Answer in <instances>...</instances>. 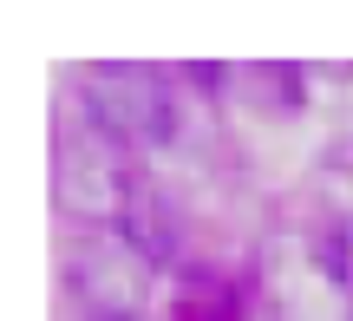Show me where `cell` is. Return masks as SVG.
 <instances>
[{"label":"cell","instance_id":"52a82bcc","mask_svg":"<svg viewBox=\"0 0 353 321\" xmlns=\"http://www.w3.org/2000/svg\"><path fill=\"white\" fill-rule=\"evenodd\" d=\"M314 262H321V275H327L341 295H353V217H341V223L314 243Z\"/></svg>","mask_w":353,"mask_h":321},{"label":"cell","instance_id":"8992f818","mask_svg":"<svg viewBox=\"0 0 353 321\" xmlns=\"http://www.w3.org/2000/svg\"><path fill=\"white\" fill-rule=\"evenodd\" d=\"M236 86H249V105L262 118H301V105H307V72L288 66V59L236 66Z\"/></svg>","mask_w":353,"mask_h":321},{"label":"cell","instance_id":"5b68a950","mask_svg":"<svg viewBox=\"0 0 353 321\" xmlns=\"http://www.w3.org/2000/svg\"><path fill=\"white\" fill-rule=\"evenodd\" d=\"M170 321H249V289L236 275L190 269L183 289L170 295Z\"/></svg>","mask_w":353,"mask_h":321},{"label":"cell","instance_id":"277c9868","mask_svg":"<svg viewBox=\"0 0 353 321\" xmlns=\"http://www.w3.org/2000/svg\"><path fill=\"white\" fill-rule=\"evenodd\" d=\"M118 236H125V243L138 249L151 269H183V217H176V197H164L157 184L138 177V191H131V204H125Z\"/></svg>","mask_w":353,"mask_h":321},{"label":"cell","instance_id":"7a4b0ae2","mask_svg":"<svg viewBox=\"0 0 353 321\" xmlns=\"http://www.w3.org/2000/svg\"><path fill=\"white\" fill-rule=\"evenodd\" d=\"M138 191V171L131 151L105 144L99 131L79 118V125L52 131V204L79 223H125V204Z\"/></svg>","mask_w":353,"mask_h":321},{"label":"cell","instance_id":"6da1fadb","mask_svg":"<svg viewBox=\"0 0 353 321\" xmlns=\"http://www.w3.org/2000/svg\"><path fill=\"white\" fill-rule=\"evenodd\" d=\"M176 72H157V66H85L79 72V118L99 131L118 151H164L176 138Z\"/></svg>","mask_w":353,"mask_h":321},{"label":"cell","instance_id":"ba28073f","mask_svg":"<svg viewBox=\"0 0 353 321\" xmlns=\"http://www.w3.org/2000/svg\"><path fill=\"white\" fill-rule=\"evenodd\" d=\"M176 79H190L196 92H210V99H216V92L236 86V66H176Z\"/></svg>","mask_w":353,"mask_h":321},{"label":"cell","instance_id":"3957f363","mask_svg":"<svg viewBox=\"0 0 353 321\" xmlns=\"http://www.w3.org/2000/svg\"><path fill=\"white\" fill-rule=\"evenodd\" d=\"M151 262L118 236V243H79L65 256V295L85 321H144L151 309Z\"/></svg>","mask_w":353,"mask_h":321}]
</instances>
